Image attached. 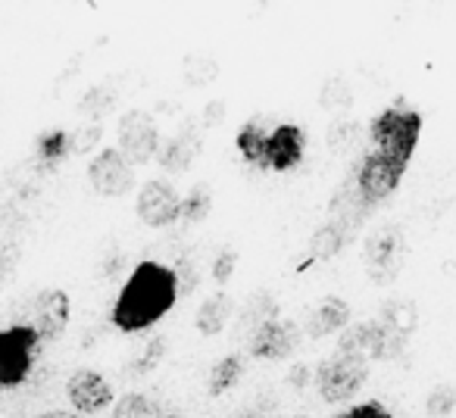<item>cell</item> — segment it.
Returning a JSON list of instances; mask_svg holds the SVG:
<instances>
[{"mask_svg": "<svg viewBox=\"0 0 456 418\" xmlns=\"http://www.w3.org/2000/svg\"><path fill=\"white\" fill-rule=\"evenodd\" d=\"M163 347H166V341H163V337H157V341H153L151 347H147L144 359H141L134 368H138V372H147V368H151V366H157V362L163 359Z\"/></svg>", "mask_w": 456, "mask_h": 418, "instance_id": "25", "label": "cell"}, {"mask_svg": "<svg viewBox=\"0 0 456 418\" xmlns=\"http://www.w3.org/2000/svg\"><path fill=\"white\" fill-rule=\"evenodd\" d=\"M225 322H228V300L222 293L203 300L200 312H197V331L200 334H219L225 328Z\"/></svg>", "mask_w": 456, "mask_h": 418, "instance_id": "17", "label": "cell"}, {"mask_svg": "<svg viewBox=\"0 0 456 418\" xmlns=\"http://www.w3.org/2000/svg\"><path fill=\"white\" fill-rule=\"evenodd\" d=\"M209 206H213V194H209L207 184H197L188 197H182V219L200 222V219L209 216Z\"/></svg>", "mask_w": 456, "mask_h": 418, "instance_id": "18", "label": "cell"}, {"mask_svg": "<svg viewBox=\"0 0 456 418\" xmlns=\"http://www.w3.org/2000/svg\"><path fill=\"white\" fill-rule=\"evenodd\" d=\"M369 138H372V150H379L381 157L410 165L419 138H422V113L400 100L391 103L369 122Z\"/></svg>", "mask_w": 456, "mask_h": 418, "instance_id": "2", "label": "cell"}, {"mask_svg": "<svg viewBox=\"0 0 456 418\" xmlns=\"http://www.w3.org/2000/svg\"><path fill=\"white\" fill-rule=\"evenodd\" d=\"M159 147V134L153 119L144 109H132V113L122 116L119 122V153L128 159L132 165H144L157 157Z\"/></svg>", "mask_w": 456, "mask_h": 418, "instance_id": "8", "label": "cell"}, {"mask_svg": "<svg viewBox=\"0 0 456 418\" xmlns=\"http://www.w3.org/2000/svg\"><path fill=\"white\" fill-rule=\"evenodd\" d=\"M313 381L325 403H347L369 381V359L360 353H335L331 359L319 362Z\"/></svg>", "mask_w": 456, "mask_h": 418, "instance_id": "4", "label": "cell"}, {"mask_svg": "<svg viewBox=\"0 0 456 418\" xmlns=\"http://www.w3.org/2000/svg\"><path fill=\"white\" fill-rule=\"evenodd\" d=\"M38 418H85V415L69 412V409H51V412H45V415H38Z\"/></svg>", "mask_w": 456, "mask_h": 418, "instance_id": "27", "label": "cell"}, {"mask_svg": "<svg viewBox=\"0 0 456 418\" xmlns=\"http://www.w3.org/2000/svg\"><path fill=\"white\" fill-rule=\"evenodd\" d=\"M241 374H244L241 356H222V359L209 368L207 390L213 393V397H222V393H228L232 387L238 384V381H241Z\"/></svg>", "mask_w": 456, "mask_h": 418, "instance_id": "14", "label": "cell"}, {"mask_svg": "<svg viewBox=\"0 0 456 418\" xmlns=\"http://www.w3.org/2000/svg\"><path fill=\"white\" fill-rule=\"evenodd\" d=\"M66 397H69L72 409L85 418L110 409L113 399H116L110 381H103V374L94 372V368H78V372L66 381Z\"/></svg>", "mask_w": 456, "mask_h": 418, "instance_id": "11", "label": "cell"}, {"mask_svg": "<svg viewBox=\"0 0 456 418\" xmlns=\"http://www.w3.org/2000/svg\"><path fill=\"white\" fill-rule=\"evenodd\" d=\"M403 175H406L403 163L381 157L379 150H369L366 157L360 159L356 172H354V188H356V194H360V200L366 203V206H375V203L387 200V197L400 188Z\"/></svg>", "mask_w": 456, "mask_h": 418, "instance_id": "5", "label": "cell"}, {"mask_svg": "<svg viewBox=\"0 0 456 418\" xmlns=\"http://www.w3.org/2000/svg\"><path fill=\"white\" fill-rule=\"evenodd\" d=\"M172 272H175L178 297H182V293H191V291H194V285H197V275H194V266H191V260H182L175 269H172Z\"/></svg>", "mask_w": 456, "mask_h": 418, "instance_id": "24", "label": "cell"}, {"mask_svg": "<svg viewBox=\"0 0 456 418\" xmlns=\"http://www.w3.org/2000/svg\"><path fill=\"white\" fill-rule=\"evenodd\" d=\"M306 150V132L294 122H281L273 125L263 138V157L260 169L263 172H291L300 165Z\"/></svg>", "mask_w": 456, "mask_h": 418, "instance_id": "6", "label": "cell"}, {"mask_svg": "<svg viewBox=\"0 0 456 418\" xmlns=\"http://www.w3.org/2000/svg\"><path fill=\"white\" fill-rule=\"evenodd\" d=\"M456 406V390L450 384H437L435 390L428 393V403H425V412L431 418H447Z\"/></svg>", "mask_w": 456, "mask_h": 418, "instance_id": "19", "label": "cell"}, {"mask_svg": "<svg viewBox=\"0 0 456 418\" xmlns=\"http://www.w3.org/2000/svg\"><path fill=\"white\" fill-rule=\"evenodd\" d=\"M269 128L260 119H248L241 125V132L235 134V147L241 150V157L248 159L254 169H260V157H263V138H266Z\"/></svg>", "mask_w": 456, "mask_h": 418, "instance_id": "16", "label": "cell"}, {"mask_svg": "<svg viewBox=\"0 0 456 418\" xmlns=\"http://www.w3.org/2000/svg\"><path fill=\"white\" fill-rule=\"evenodd\" d=\"M113 418H151V399L144 393H128L116 403Z\"/></svg>", "mask_w": 456, "mask_h": 418, "instance_id": "21", "label": "cell"}, {"mask_svg": "<svg viewBox=\"0 0 456 418\" xmlns=\"http://www.w3.org/2000/svg\"><path fill=\"white\" fill-rule=\"evenodd\" d=\"M306 374H313L310 368H306V366H297V368L291 372V384H306V381H310Z\"/></svg>", "mask_w": 456, "mask_h": 418, "instance_id": "26", "label": "cell"}, {"mask_svg": "<svg viewBox=\"0 0 456 418\" xmlns=\"http://www.w3.org/2000/svg\"><path fill=\"white\" fill-rule=\"evenodd\" d=\"M294 418H310V415H294Z\"/></svg>", "mask_w": 456, "mask_h": 418, "instance_id": "29", "label": "cell"}, {"mask_svg": "<svg viewBox=\"0 0 456 418\" xmlns=\"http://www.w3.org/2000/svg\"><path fill=\"white\" fill-rule=\"evenodd\" d=\"M244 418H263V415H244Z\"/></svg>", "mask_w": 456, "mask_h": 418, "instance_id": "28", "label": "cell"}, {"mask_svg": "<svg viewBox=\"0 0 456 418\" xmlns=\"http://www.w3.org/2000/svg\"><path fill=\"white\" fill-rule=\"evenodd\" d=\"M175 272L163 262H141L132 269L113 306V325L126 334L147 331L175 306Z\"/></svg>", "mask_w": 456, "mask_h": 418, "instance_id": "1", "label": "cell"}, {"mask_svg": "<svg viewBox=\"0 0 456 418\" xmlns=\"http://www.w3.org/2000/svg\"><path fill=\"white\" fill-rule=\"evenodd\" d=\"M350 325V306L341 297H325L316 309L310 312V322H306V334L310 337H325L344 331Z\"/></svg>", "mask_w": 456, "mask_h": 418, "instance_id": "13", "label": "cell"}, {"mask_svg": "<svg viewBox=\"0 0 456 418\" xmlns=\"http://www.w3.org/2000/svg\"><path fill=\"white\" fill-rule=\"evenodd\" d=\"M28 309H32V316L26 325H32L41 343H53L63 337L66 325H69V297L63 291H41Z\"/></svg>", "mask_w": 456, "mask_h": 418, "instance_id": "12", "label": "cell"}, {"mask_svg": "<svg viewBox=\"0 0 456 418\" xmlns=\"http://www.w3.org/2000/svg\"><path fill=\"white\" fill-rule=\"evenodd\" d=\"M300 337H304V331H300V325L291 322V318H266V322H260V328L254 331V337H250V353H254L256 359L279 362L297 350Z\"/></svg>", "mask_w": 456, "mask_h": 418, "instance_id": "10", "label": "cell"}, {"mask_svg": "<svg viewBox=\"0 0 456 418\" xmlns=\"http://www.w3.org/2000/svg\"><path fill=\"white\" fill-rule=\"evenodd\" d=\"M344 241H347V231H344L338 222H325V225H319V229L313 231L310 253L316 256V260H331V256L341 253Z\"/></svg>", "mask_w": 456, "mask_h": 418, "instance_id": "15", "label": "cell"}, {"mask_svg": "<svg viewBox=\"0 0 456 418\" xmlns=\"http://www.w3.org/2000/svg\"><path fill=\"white\" fill-rule=\"evenodd\" d=\"M138 219L151 229H166V225L182 219V197L166 178H151L138 194Z\"/></svg>", "mask_w": 456, "mask_h": 418, "instance_id": "9", "label": "cell"}, {"mask_svg": "<svg viewBox=\"0 0 456 418\" xmlns=\"http://www.w3.org/2000/svg\"><path fill=\"white\" fill-rule=\"evenodd\" d=\"M335 418H394V415L381 403H356V406L344 409L341 415H335Z\"/></svg>", "mask_w": 456, "mask_h": 418, "instance_id": "22", "label": "cell"}, {"mask_svg": "<svg viewBox=\"0 0 456 418\" xmlns=\"http://www.w3.org/2000/svg\"><path fill=\"white\" fill-rule=\"evenodd\" d=\"M38 150H41V159H45V163H60V159L69 153V134H66V132L45 134V138H41V144H38Z\"/></svg>", "mask_w": 456, "mask_h": 418, "instance_id": "20", "label": "cell"}, {"mask_svg": "<svg viewBox=\"0 0 456 418\" xmlns=\"http://www.w3.org/2000/svg\"><path fill=\"white\" fill-rule=\"evenodd\" d=\"M41 337L32 325L20 322L0 331V390L20 387L32 374L35 362L41 356Z\"/></svg>", "mask_w": 456, "mask_h": 418, "instance_id": "3", "label": "cell"}, {"mask_svg": "<svg viewBox=\"0 0 456 418\" xmlns=\"http://www.w3.org/2000/svg\"><path fill=\"white\" fill-rule=\"evenodd\" d=\"M134 165L119 153V147H103L88 165V181L101 197H122L134 184Z\"/></svg>", "mask_w": 456, "mask_h": 418, "instance_id": "7", "label": "cell"}, {"mask_svg": "<svg viewBox=\"0 0 456 418\" xmlns=\"http://www.w3.org/2000/svg\"><path fill=\"white\" fill-rule=\"evenodd\" d=\"M235 262H238V253H235V250H222V253L216 256L213 278L219 281V285H225V281L232 278V272H235Z\"/></svg>", "mask_w": 456, "mask_h": 418, "instance_id": "23", "label": "cell"}]
</instances>
